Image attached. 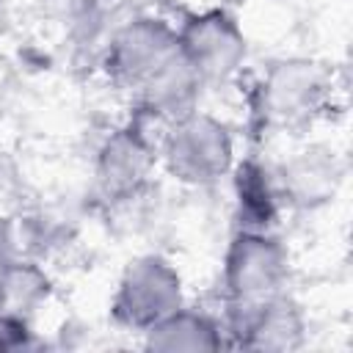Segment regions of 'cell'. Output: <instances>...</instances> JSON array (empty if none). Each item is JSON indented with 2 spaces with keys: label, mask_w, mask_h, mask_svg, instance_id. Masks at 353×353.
<instances>
[{
  "label": "cell",
  "mask_w": 353,
  "mask_h": 353,
  "mask_svg": "<svg viewBox=\"0 0 353 353\" xmlns=\"http://www.w3.org/2000/svg\"><path fill=\"white\" fill-rule=\"evenodd\" d=\"M19 190V165L8 152L0 149V201H8Z\"/></svg>",
  "instance_id": "cell-15"
},
{
  "label": "cell",
  "mask_w": 353,
  "mask_h": 353,
  "mask_svg": "<svg viewBox=\"0 0 353 353\" xmlns=\"http://www.w3.org/2000/svg\"><path fill=\"white\" fill-rule=\"evenodd\" d=\"M30 345H33V334H30L28 317L0 309V350H22Z\"/></svg>",
  "instance_id": "cell-14"
},
{
  "label": "cell",
  "mask_w": 353,
  "mask_h": 353,
  "mask_svg": "<svg viewBox=\"0 0 353 353\" xmlns=\"http://www.w3.org/2000/svg\"><path fill=\"white\" fill-rule=\"evenodd\" d=\"M229 334L237 336L234 345L265 353H287L303 345L306 317L303 309L287 295H276L248 309H232Z\"/></svg>",
  "instance_id": "cell-9"
},
{
  "label": "cell",
  "mask_w": 353,
  "mask_h": 353,
  "mask_svg": "<svg viewBox=\"0 0 353 353\" xmlns=\"http://www.w3.org/2000/svg\"><path fill=\"white\" fill-rule=\"evenodd\" d=\"M17 262V240H14V226L0 218V279L6 276V270Z\"/></svg>",
  "instance_id": "cell-16"
},
{
  "label": "cell",
  "mask_w": 353,
  "mask_h": 353,
  "mask_svg": "<svg viewBox=\"0 0 353 353\" xmlns=\"http://www.w3.org/2000/svg\"><path fill=\"white\" fill-rule=\"evenodd\" d=\"M182 303L185 295L176 265L160 254H143L124 268L110 301V312L116 323L143 334Z\"/></svg>",
  "instance_id": "cell-4"
},
{
  "label": "cell",
  "mask_w": 353,
  "mask_h": 353,
  "mask_svg": "<svg viewBox=\"0 0 353 353\" xmlns=\"http://www.w3.org/2000/svg\"><path fill=\"white\" fill-rule=\"evenodd\" d=\"M160 157L176 182L215 185L234 168V135L226 121L199 108L165 127Z\"/></svg>",
  "instance_id": "cell-1"
},
{
  "label": "cell",
  "mask_w": 353,
  "mask_h": 353,
  "mask_svg": "<svg viewBox=\"0 0 353 353\" xmlns=\"http://www.w3.org/2000/svg\"><path fill=\"white\" fill-rule=\"evenodd\" d=\"M0 309H3V306H0Z\"/></svg>",
  "instance_id": "cell-17"
},
{
  "label": "cell",
  "mask_w": 353,
  "mask_h": 353,
  "mask_svg": "<svg viewBox=\"0 0 353 353\" xmlns=\"http://www.w3.org/2000/svg\"><path fill=\"white\" fill-rule=\"evenodd\" d=\"M204 80L199 72L190 66V61L179 52H171L135 91H138V110L143 119L160 121V124H174L193 110H199Z\"/></svg>",
  "instance_id": "cell-10"
},
{
  "label": "cell",
  "mask_w": 353,
  "mask_h": 353,
  "mask_svg": "<svg viewBox=\"0 0 353 353\" xmlns=\"http://www.w3.org/2000/svg\"><path fill=\"white\" fill-rule=\"evenodd\" d=\"M176 47L199 72L204 85L229 83L243 69L248 55L245 33L223 8H207L185 17L176 28Z\"/></svg>",
  "instance_id": "cell-5"
},
{
  "label": "cell",
  "mask_w": 353,
  "mask_h": 353,
  "mask_svg": "<svg viewBox=\"0 0 353 353\" xmlns=\"http://www.w3.org/2000/svg\"><path fill=\"white\" fill-rule=\"evenodd\" d=\"M328 91V72L317 61L281 58L268 66L256 85V110L268 127L295 130L323 113Z\"/></svg>",
  "instance_id": "cell-3"
},
{
  "label": "cell",
  "mask_w": 353,
  "mask_h": 353,
  "mask_svg": "<svg viewBox=\"0 0 353 353\" xmlns=\"http://www.w3.org/2000/svg\"><path fill=\"white\" fill-rule=\"evenodd\" d=\"M226 342H223L221 323L212 314H207L201 309H190L185 303L143 331V347L146 350H163V353L218 350Z\"/></svg>",
  "instance_id": "cell-11"
},
{
  "label": "cell",
  "mask_w": 353,
  "mask_h": 353,
  "mask_svg": "<svg viewBox=\"0 0 353 353\" xmlns=\"http://www.w3.org/2000/svg\"><path fill=\"white\" fill-rule=\"evenodd\" d=\"M273 174L281 204L301 212H314L336 199L345 182V163L331 146L309 143L292 152Z\"/></svg>",
  "instance_id": "cell-7"
},
{
  "label": "cell",
  "mask_w": 353,
  "mask_h": 353,
  "mask_svg": "<svg viewBox=\"0 0 353 353\" xmlns=\"http://www.w3.org/2000/svg\"><path fill=\"white\" fill-rule=\"evenodd\" d=\"M171 52H176V28L163 17L141 14L110 36L102 63L113 83L138 88Z\"/></svg>",
  "instance_id": "cell-6"
},
{
  "label": "cell",
  "mask_w": 353,
  "mask_h": 353,
  "mask_svg": "<svg viewBox=\"0 0 353 353\" xmlns=\"http://www.w3.org/2000/svg\"><path fill=\"white\" fill-rule=\"evenodd\" d=\"M232 171H234V199H237L240 229L270 232L281 210L276 174L256 160H245Z\"/></svg>",
  "instance_id": "cell-12"
},
{
  "label": "cell",
  "mask_w": 353,
  "mask_h": 353,
  "mask_svg": "<svg viewBox=\"0 0 353 353\" xmlns=\"http://www.w3.org/2000/svg\"><path fill=\"white\" fill-rule=\"evenodd\" d=\"M290 254L273 232L237 229L223 254V290L229 309H248L287 292Z\"/></svg>",
  "instance_id": "cell-2"
},
{
  "label": "cell",
  "mask_w": 353,
  "mask_h": 353,
  "mask_svg": "<svg viewBox=\"0 0 353 353\" xmlns=\"http://www.w3.org/2000/svg\"><path fill=\"white\" fill-rule=\"evenodd\" d=\"M50 276L30 259H19L0 279V306L11 314L30 317L50 298Z\"/></svg>",
  "instance_id": "cell-13"
},
{
  "label": "cell",
  "mask_w": 353,
  "mask_h": 353,
  "mask_svg": "<svg viewBox=\"0 0 353 353\" xmlns=\"http://www.w3.org/2000/svg\"><path fill=\"white\" fill-rule=\"evenodd\" d=\"M157 146L138 121L113 130L97 152V182L110 199H127L149 179Z\"/></svg>",
  "instance_id": "cell-8"
}]
</instances>
